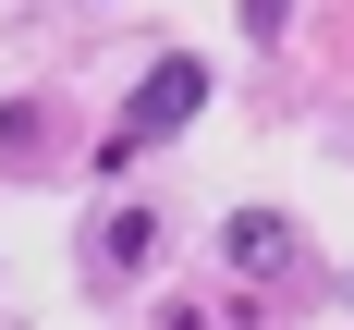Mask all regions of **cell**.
Wrapping results in <instances>:
<instances>
[{
    "mask_svg": "<svg viewBox=\"0 0 354 330\" xmlns=\"http://www.w3.org/2000/svg\"><path fill=\"white\" fill-rule=\"evenodd\" d=\"M86 257H98L110 282H122V269H147V257H159V220H147V208H110V220H98V245H86Z\"/></svg>",
    "mask_w": 354,
    "mask_h": 330,
    "instance_id": "3",
    "label": "cell"
},
{
    "mask_svg": "<svg viewBox=\"0 0 354 330\" xmlns=\"http://www.w3.org/2000/svg\"><path fill=\"white\" fill-rule=\"evenodd\" d=\"M220 257H232V269H281V257H293V220L281 208H232V220H220Z\"/></svg>",
    "mask_w": 354,
    "mask_h": 330,
    "instance_id": "2",
    "label": "cell"
},
{
    "mask_svg": "<svg viewBox=\"0 0 354 330\" xmlns=\"http://www.w3.org/2000/svg\"><path fill=\"white\" fill-rule=\"evenodd\" d=\"M293 25V0H245V37H281Z\"/></svg>",
    "mask_w": 354,
    "mask_h": 330,
    "instance_id": "4",
    "label": "cell"
},
{
    "mask_svg": "<svg viewBox=\"0 0 354 330\" xmlns=\"http://www.w3.org/2000/svg\"><path fill=\"white\" fill-rule=\"evenodd\" d=\"M196 110H208V62H183V49H171V62H147V86L122 98V122H110V135L147 147V135H183Z\"/></svg>",
    "mask_w": 354,
    "mask_h": 330,
    "instance_id": "1",
    "label": "cell"
}]
</instances>
